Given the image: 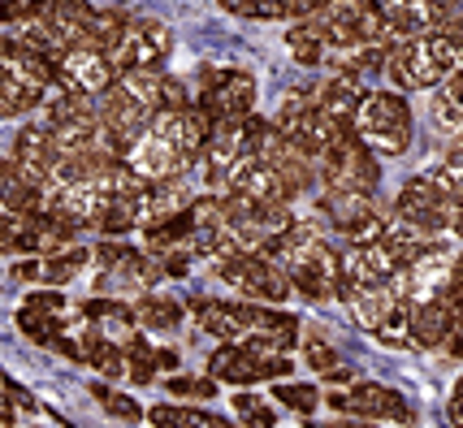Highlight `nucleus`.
Wrapping results in <instances>:
<instances>
[{
	"instance_id": "nucleus-32",
	"label": "nucleus",
	"mask_w": 463,
	"mask_h": 428,
	"mask_svg": "<svg viewBox=\"0 0 463 428\" xmlns=\"http://www.w3.org/2000/svg\"><path fill=\"white\" fill-rule=\"evenodd\" d=\"M234 411H239L247 424H273V411L260 407V398H251V394H239V398H234Z\"/></svg>"
},
{
	"instance_id": "nucleus-27",
	"label": "nucleus",
	"mask_w": 463,
	"mask_h": 428,
	"mask_svg": "<svg viewBox=\"0 0 463 428\" xmlns=\"http://www.w3.org/2000/svg\"><path fill=\"white\" fill-rule=\"evenodd\" d=\"M18 329H26V338H31V342H40V347H48V338L61 333L57 321H52V316H43V312H35V307H22L18 312Z\"/></svg>"
},
{
	"instance_id": "nucleus-14",
	"label": "nucleus",
	"mask_w": 463,
	"mask_h": 428,
	"mask_svg": "<svg viewBox=\"0 0 463 428\" xmlns=\"http://www.w3.org/2000/svg\"><path fill=\"white\" fill-rule=\"evenodd\" d=\"M429 113H433V126L455 135L463 122V79L459 70H450L442 82H433V100H429Z\"/></svg>"
},
{
	"instance_id": "nucleus-28",
	"label": "nucleus",
	"mask_w": 463,
	"mask_h": 428,
	"mask_svg": "<svg viewBox=\"0 0 463 428\" xmlns=\"http://www.w3.org/2000/svg\"><path fill=\"white\" fill-rule=\"evenodd\" d=\"M225 14L234 18H282V5L278 0H217Z\"/></svg>"
},
{
	"instance_id": "nucleus-22",
	"label": "nucleus",
	"mask_w": 463,
	"mask_h": 428,
	"mask_svg": "<svg viewBox=\"0 0 463 428\" xmlns=\"http://www.w3.org/2000/svg\"><path fill=\"white\" fill-rule=\"evenodd\" d=\"M130 316H139L147 329H174L182 321V307L174 299H139V307Z\"/></svg>"
},
{
	"instance_id": "nucleus-15",
	"label": "nucleus",
	"mask_w": 463,
	"mask_h": 428,
	"mask_svg": "<svg viewBox=\"0 0 463 428\" xmlns=\"http://www.w3.org/2000/svg\"><path fill=\"white\" fill-rule=\"evenodd\" d=\"M191 312H195V321H200L203 333H213V338H239V316H234V303H222V299H191Z\"/></svg>"
},
{
	"instance_id": "nucleus-8",
	"label": "nucleus",
	"mask_w": 463,
	"mask_h": 428,
	"mask_svg": "<svg viewBox=\"0 0 463 428\" xmlns=\"http://www.w3.org/2000/svg\"><path fill=\"white\" fill-rule=\"evenodd\" d=\"M364 91H368V87H364L360 70H334L329 82L317 87V108L329 113V117H338V122H351V113H355V104H360Z\"/></svg>"
},
{
	"instance_id": "nucleus-18",
	"label": "nucleus",
	"mask_w": 463,
	"mask_h": 428,
	"mask_svg": "<svg viewBox=\"0 0 463 428\" xmlns=\"http://www.w3.org/2000/svg\"><path fill=\"white\" fill-rule=\"evenodd\" d=\"M43 104V87H31V82L14 79V74H0V117H18V113H31Z\"/></svg>"
},
{
	"instance_id": "nucleus-37",
	"label": "nucleus",
	"mask_w": 463,
	"mask_h": 428,
	"mask_svg": "<svg viewBox=\"0 0 463 428\" xmlns=\"http://www.w3.org/2000/svg\"><path fill=\"white\" fill-rule=\"evenodd\" d=\"M186 268H191V260H186V256H182V251H174V256H169V260H165V268H161V273H169V277H182V273H186Z\"/></svg>"
},
{
	"instance_id": "nucleus-34",
	"label": "nucleus",
	"mask_w": 463,
	"mask_h": 428,
	"mask_svg": "<svg viewBox=\"0 0 463 428\" xmlns=\"http://www.w3.org/2000/svg\"><path fill=\"white\" fill-rule=\"evenodd\" d=\"M169 389L182 394V398H186V394H191V398H213V394H217V381H186V377H174Z\"/></svg>"
},
{
	"instance_id": "nucleus-39",
	"label": "nucleus",
	"mask_w": 463,
	"mask_h": 428,
	"mask_svg": "<svg viewBox=\"0 0 463 428\" xmlns=\"http://www.w3.org/2000/svg\"><path fill=\"white\" fill-rule=\"evenodd\" d=\"M325 403H329L334 411H351V398H346V394H329Z\"/></svg>"
},
{
	"instance_id": "nucleus-11",
	"label": "nucleus",
	"mask_w": 463,
	"mask_h": 428,
	"mask_svg": "<svg viewBox=\"0 0 463 428\" xmlns=\"http://www.w3.org/2000/svg\"><path fill=\"white\" fill-rule=\"evenodd\" d=\"M385 22H390V31L407 40V35H424V31H433V18H429V0H368Z\"/></svg>"
},
{
	"instance_id": "nucleus-4",
	"label": "nucleus",
	"mask_w": 463,
	"mask_h": 428,
	"mask_svg": "<svg viewBox=\"0 0 463 428\" xmlns=\"http://www.w3.org/2000/svg\"><path fill=\"white\" fill-rule=\"evenodd\" d=\"M251 104H256V79L242 70H225L213 87H200L195 108L208 122H242L251 113Z\"/></svg>"
},
{
	"instance_id": "nucleus-19",
	"label": "nucleus",
	"mask_w": 463,
	"mask_h": 428,
	"mask_svg": "<svg viewBox=\"0 0 463 428\" xmlns=\"http://www.w3.org/2000/svg\"><path fill=\"white\" fill-rule=\"evenodd\" d=\"M79 359H87L91 368H100L104 377H121V372H126V355H121V342L104 338V333H91V338H82Z\"/></svg>"
},
{
	"instance_id": "nucleus-30",
	"label": "nucleus",
	"mask_w": 463,
	"mask_h": 428,
	"mask_svg": "<svg viewBox=\"0 0 463 428\" xmlns=\"http://www.w3.org/2000/svg\"><path fill=\"white\" fill-rule=\"evenodd\" d=\"M96 398H100L104 411H109V415H118V420H139V415H143V411L135 407V398L113 394V389H104V386H96Z\"/></svg>"
},
{
	"instance_id": "nucleus-17",
	"label": "nucleus",
	"mask_w": 463,
	"mask_h": 428,
	"mask_svg": "<svg viewBox=\"0 0 463 428\" xmlns=\"http://www.w3.org/2000/svg\"><path fill=\"white\" fill-rule=\"evenodd\" d=\"M113 82H118L135 104H143L147 113L161 108V74H156V70H121V74H113Z\"/></svg>"
},
{
	"instance_id": "nucleus-6",
	"label": "nucleus",
	"mask_w": 463,
	"mask_h": 428,
	"mask_svg": "<svg viewBox=\"0 0 463 428\" xmlns=\"http://www.w3.org/2000/svg\"><path fill=\"white\" fill-rule=\"evenodd\" d=\"M450 329H459V307L442 303V299H411L407 303L403 333H411L416 347H442Z\"/></svg>"
},
{
	"instance_id": "nucleus-40",
	"label": "nucleus",
	"mask_w": 463,
	"mask_h": 428,
	"mask_svg": "<svg viewBox=\"0 0 463 428\" xmlns=\"http://www.w3.org/2000/svg\"><path fill=\"white\" fill-rule=\"evenodd\" d=\"M0 424H14V407H9V398L0 394Z\"/></svg>"
},
{
	"instance_id": "nucleus-36",
	"label": "nucleus",
	"mask_w": 463,
	"mask_h": 428,
	"mask_svg": "<svg viewBox=\"0 0 463 428\" xmlns=\"http://www.w3.org/2000/svg\"><path fill=\"white\" fill-rule=\"evenodd\" d=\"M14 277H22V282H40L43 277V260H22V265H14Z\"/></svg>"
},
{
	"instance_id": "nucleus-21",
	"label": "nucleus",
	"mask_w": 463,
	"mask_h": 428,
	"mask_svg": "<svg viewBox=\"0 0 463 428\" xmlns=\"http://www.w3.org/2000/svg\"><path fill=\"white\" fill-rule=\"evenodd\" d=\"M429 182L442 191L446 200H459L463 195V173H459V147H450V156L446 161H433V169L424 173Z\"/></svg>"
},
{
	"instance_id": "nucleus-24",
	"label": "nucleus",
	"mask_w": 463,
	"mask_h": 428,
	"mask_svg": "<svg viewBox=\"0 0 463 428\" xmlns=\"http://www.w3.org/2000/svg\"><path fill=\"white\" fill-rule=\"evenodd\" d=\"M307 108H317V87H295L282 96V108H278V122L273 126H290L295 117H303Z\"/></svg>"
},
{
	"instance_id": "nucleus-9",
	"label": "nucleus",
	"mask_w": 463,
	"mask_h": 428,
	"mask_svg": "<svg viewBox=\"0 0 463 428\" xmlns=\"http://www.w3.org/2000/svg\"><path fill=\"white\" fill-rule=\"evenodd\" d=\"M130 70H161L174 48V31L165 22H130Z\"/></svg>"
},
{
	"instance_id": "nucleus-5",
	"label": "nucleus",
	"mask_w": 463,
	"mask_h": 428,
	"mask_svg": "<svg viewBox=\"0 0 463 428\" xmlns=\"http://www.w3.org/2000/svg\"><path fill=\"white\" fill-rule=\"evenodd\" d=\"M52 70H57V79L65 82V87L87 91V96H100L104 87L113 82V65L104 61L100 48H87V43H70L57 61H52Z\"/></svg>"
},
{
	"instance_id": "nucleus-31",
	"label": "nucleus",
	"mask_w": 463,
	"mask_h": 428,
	"mask_svg": "<svg viewBox=\"0 0 463 428\" xmlns=\"http://www.w3.org/2000/svg\"><path fill=\"white\" fill-rule=\"evenodd\" d=\"M303 355H307V364L317 368V372H329V368L338 364V350L325 347L321 338H307V342H303Z\"/></svg>"
},
{
	"instance_id": "nucleus-13",
	"label": "nucleus",
	"mask_w": 463,
	"mask_h": 428,
	"mask_svg": "<svg viewBox=\"0 0 463 428\" xmlns=\"http://www.w3.org/2000/svg\"><path fill=\"white\" fill-rule=\"evenodd\" d=\"M351 398V411H360L364 420H411V407H407L403 398L394 394V389H382V386H355V394H346Z\"/></svg>"
},
{
	"instance_id": "nucleus-23",
	"label": "nucleus",
	"mask_w": 463,
	"mask_h": 428,
	"mask_svg": "<svg viewBox=\"0 0 463 428\" xmlns=\"http://www.w3.org/2000/svg\"><path fill=\"white\" fill-rule=\"evenodd\" d=\"M82 265H87V251H65V256H52L48 265H43V277L40 282H52V285H61V282H74L82 273Z\"/></svg>"
},
{
	"instance_id": "nucleus-38",
	"label": "nucleus",
	"mask_w": 463,
	"mask_h": 428,
	"mask_svg": "<svg viewBox=\"0 0 463 428\" xmlns=\"http://www.w3.org/2000/svg\"><path fill=\"white\" fill-rule=\"evenodd\" d=\"M22 14V0H0V22H14Z\"/></svg>"
},
{
	"instance_id": "nucleus-2",
	"label": "nucleus",
	"mask_w": 463,
	"mask_h": 428,
	"mask_svg": "<svg viewBox=\"0 0 463 428\" xmlns=\"http://www.w3.org/2000/svg\"><path fill=\"white\" fill-rule=\"evenodd\" d=\"M351 126L364 147L377 156H403L411 147V104L399 91H364Z\"/></svg>"
},
{
	"instance_id": "nucleus-7",
	"label": "nucleus",
	"mask_w": 463,
	"mask_h": 428,
	"mask_svg": "<svg viewBox=\"0 0 463 428\" xmlns=\"http://www.w3.org/2000/svg\"><path fill=\"white\" fill-rule=\"evenodd\" d=\"M242 294L247 299H269V303H282L290 294V277L286 265L264 256V251H242Z\"/></svg>"
},
{
	"instance_id": "nucleus-16",
	"label": "nucleus",
	"mask_w": 463,
	"mask_h": 428,
	"mask_svg": "<svg viewBox=\"0 0 463 428\" xmlns=\"http://www.w3.org/2000/svg\"><path fill=\"white\" fill-rule=\"evenodd\" d=\"M346 303H351V312H355V321L373 333V329L385 321V312L394 307V299L385 294V285H355V290L346 294Z\"/></svg>"
},
{
	"instance_id": "nucleus-1",
	"label": "nucleus",
	"mask_w": 463,
	"mask_h": 428,
	"mask_svg": "<svg viewBox=\"0 0 463 428\" xmlns=\"http://www.w3.org/2000/svg\"><path fill=\"white\" fill-rule=\"evenodd\" d=\"M450 70H459V40L442 35V31L407 35L385 57V74L399 91H424V87L442 82Z\"/></svg>"
},
{
	"instance_id": "nucleus-35",
	"label": "nucleus",
	"mask_w": 463,
	"mask_h": 428,
	"mask_svg": "<svg viewBox=\"0 0 463 428\" xmlns=\"http://www.w3.org/2000/svg\"><path fill=\"white\" fill-rule=\"evenodd\" d=\"M429 18H433V31L442 22H455L459 18V0H429Z\"/></svg>"
},
{
	"instance_id": "nucleus-10",
	"label": "nucleus",
	"mask_w": 463,
	"mask_h": 428,
	"mask_svg": "<svg viewBox=\"0 0 463 428\" xmlns=\"http://www.w3.org/2000/svg\"><path fill=\"white\" fill-rule=\"evenodd\" d=\"M208 372H213V381H230V386H251V381H260V355L256 350H247L242 342H225L213 359H208Z\"/></svg>"
},
{
	"instance_id": "nucleus-25",
	"label": "nucleus",
	"mask_w": 463,
	"mask_h": 428,
	"mask_svg": "<svg viewBox=\"0 0 463 428\" xmlns=\"http://www.w3.org/2000/svg\"><path fill=\"white\" fill-rule=\"evenodd\" d=\"M147 420L152 424H222L217 415H208V411H191V407H152L147 411Z\"/></svg>"
},
{
	"instance_id": "nucleus-3",
	"label": "nucleus",
	"mask_w": 463,
	"mask_h": 428,
	"mask_svg": "<svg viewBox=\"0 0 463 428\" xmlns=\"http://www.w3.org/2000/svg\"><path fill=\"white\" fill-rule=\"evenodd\" d=\"M121 161L130 164V173L143 178V182H174L182 169H191V161L156 130H139L135 139L121 147Z\"/></svg>"
},
{
	"instance_id": "nucleus-33",
	"label": "nucleus",
	"mask_w": 463,
	"mask_h": 428,
	"mask_svg": "<svg viewBox=\"0 0 463 428\" xmlns=\"http://www.w3.org/2000/svg\"><path fill=\"white\" fill-rule=\"evenodd\" d=\"M191 91H186V82L178 79H161V108H191Z\"/></svg>"
},
{
	"instance_id": "nucleus-29",
	"label": "nucleus",
	"mask_w": 463,
	"mask_h": 428,
	"mask_svg": "<svg viewBox=\"0 0 463 428\" xmlns=\"http://www.w3.org/2000/svg\"><path fill=\"white\" fill-rule=\"evenodd\" d=\"M273 394H278V403H286V407L299 411V415H312L317 403H321V394H317L312 386H278Z\"/></svg>"
},
{
	"instance_id": "nucleus-20",
	"label": "nucleus",
	"mask_w": 463,
	"mask_h": 428,
	"mask_svg": "<svg viewBox=\"0 0 463 428\" xmlns=\"http://www.w3.org/2000/svg\"><path fill=\"white\" fill-rule=\"evenodd\" d=\"M286 43H290V52H295L299 65H321L325 61V43H321V35L307 26V18H299L290 31H286Z\"/></svg>"
},
{
	"instance_id": "nucleus-12",
	"label": "nucleus",
	"mask_w": 463,
	"mask_h": 428,
	"mask_svg": "<svg viewBox=\"0 0 463 428\" xmlns=\"http://www.w3.org/2000/svg\"><path fill=\"white\" fill-rule=\"evenodd\" d=\"M321 212L329 217V225L334 229H343V234H351L355 225L373 212V195H360V191H338V186H325L321 195Z\"/></svg>"
},
{
	"instance_id": "nucleus-26",
	"label": "nucleus",
	"mask_w": 463,
	"mask_h": 428,
	"mask_svg": "<svg viewBox=\"0 0 463 428\" xmlns=\"http://www.w3.org/2000/svg\"><path fill=\"white\" fill-rule=\"evenodd\" d=\"M26 307H35V312H43V316H52V321H74L79 312L65 303V294H57V290H35V294H26Z\"/></svg>"
}]
</instances>
